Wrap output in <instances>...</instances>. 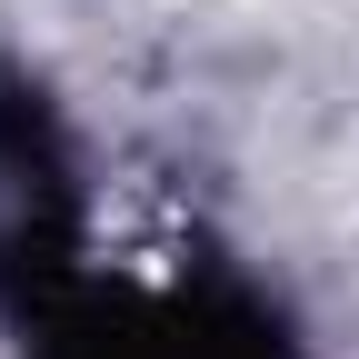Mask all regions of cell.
Masks as SVG:
<instances>
[{"mask_svg": "<svg viewBox=\"0 0 359 359\" xmlns=\"http://www.w3.org/2000/svg\"><path fill=\"white\" fill-rule=\"evenodd\" d=\"M20 359H309V349L290 309L240 269H170V280H90L40 330H20Z\"/></svg>", "mask_w": 359, "mask_h": 359, "instance_id": "7a4b0ae2", "label": "cell"}, {"mask_svg": "<svg viewBox=\"0 0 359 359\" xmlns=\"http://www.w3.org/2000/svg\"><path fill=\"white\" fill-rule=\"evenodd\" d=\"M90 269V180L70 150V120L50 80L0 50V330H40L60 299H80Z\"/></svg>", "mask_w": 359, "mask_h": 359, "instance_id": "6da1fadb", "label": "cell"}]
</instances>
